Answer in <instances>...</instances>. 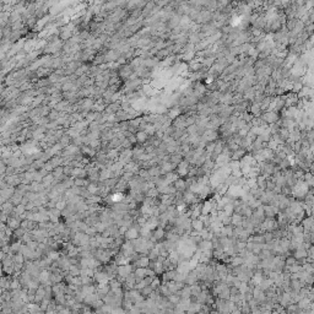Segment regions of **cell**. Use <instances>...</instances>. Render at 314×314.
Listing matches in <instances>:
<instances>
[{
  "instance_id": "cell-5",
  "label": "cell",
  "mask_w": 314,
  "mask_h": 314,
  "mask_svg": "<svg viewBox=\"0 0 314 314\" xmlns=\"http://www.w3.org/2000/svg\"><path fill=\"white\" fill-rule=\"evenodd\" d=\"M124 198H125V197H124L123 192H118V190H117L114 194H112V195L109 197V200H110L112 203H114V204H115V203H120V201H123V200H124Z\"/></svg>"
},
{
  "instance_id": "cell-7",
  "label": "cell",
  "mask_w": 314,
  "mask_h": 314,
  "mask_svg": "<svg viewBox=\"0 0 314 314\" xmlns=\"http://www.w3.org/2000/svg\"><path fill=\"white\" fill-rule=\"evenodd\" d=\"M163 234H165V231L162 229V228H156L155 229V232L152 233V237H151V240L152 242H157V240H160V239H162V237H163Z\"/></svg>"
},
{
  "instance_id": "cell-4",
  "label": "cell",
  "mask_w": 314,
  "mask_h": 314,
  "mask_svg": "<svg viewBox=\"0 0 314 314\" xmlns=\"http://www.w3.org/2000/svg\"><path fill=\"white\" fill-rule=\"evenodd\" d=\"M135 136H136L137 142H140V144H145V142L149 140V134H147L145 130H139V131L135 134Z\"/></svg>"
},
{
  "instance_id": "cell-15",
  "label": "cell",
  "mask_w": 314,
  "mask_h": 314,
  "mask_svg": "<svg viewBox=\"0 0 314 314\" xmlns=\"http://www.w3.org/2000/svg\"><path fill=\"white\" fill-rule=\"evenodd\" d=\"M149 172H150V176H151V177H158V176H160V173H161V172H160V169H158L157 167H152V168H150V169H149Z\"/></svg>"
},
{
  "instance_id": "cell-8",
  "label": "cell",
  "mask_w": 314,
  "mask_h": 314,
  "mask_svg": "<svg viewBox=\"0 0 314 314\" xmlns=\"http://www.w3.org/2000/svg\"><path fill=\"white\" fill-rule=\"evenodd\" d=\"M87 190L90 192L91 195H96V194H98V192H100V187H98L95 182H91V183L87 185Z\"/></svg>"
},
{
  "instance_id": "cell-12",
  "label": "cell",
  "mask_w": 314,
  "mask_h": 314,
  "mask_svg": "<svg viewBox=\"0 0 314 314\" xmlns=\"http://www.w3.org/2000/svg\"><path fill=\"white\" fill-rule=\"evenodd\" d=\"M21 248H22V244H21V243H12V244L10 245V249H11L12 253H18V252H21Z\"/></svg>"
},
{
  "instance_id": "cell-9",
  "label": "cell",
  "mask_w": 314,
  "mask_h": 314,
  "mask_svg": "<svg viewBox=\"0 0 314 314\" xmlns=\"http://www.w3.org/2000/svg\"><path fill=\"white\" fill-rule=\"evenodd\" d=\"M89 184H90V182L86 179H81V178L74 179V185H76V187H87Z\"/></svg>"
},
{
  "instance_id": "cell-10",
  "label": "cell",
  "mask_w": 314,
  "mask_h": 314,
  "mask_svg": "<svg viewBox=\"0 0 314 314\" xmlns=\"http://www.w3.org/2000/svg\"><path fill=\"white\" fill-rule=\"evenodd\" d=\"M21 281L20 279H14L11 282H10V290H18L21 287Z\"/></svg>"
},
{
  "instance_id": "cell-6",
  "label": "cell",
  "mask_w": 314,
  "mask_h": 314,
  "mask_svg": "<svg viewBox=\"0 0 314 314\" xmlns=\"http://www.w3.org/2000/svg\"><path fill=\"white\" fill-rule=\"evenodd\" d=\"M113 177V171L109 168H105V169H102L101 171V173H100V181L101 182H103V181H107V179H109V178H112Z\"/></svg>"
},
{
  "instance_id": "cell-1",
  "label": "cell",
  "mask_w": 314,
  "mask_h": 314,
  "mask_svg": "<svg viewBox=\"0 0 314 314\" xmlns=\"http://www.w3.org/2000/svg\"><path fill=\"white\" fill-rule=\"evenodd\" d=\"M134 270V268L131 266V264H123V265H119L118 269H117V274L123 276V277H126L129 274H131Z\"/></svg>"
},
{
  "instance_id": "cell-17",
  "label": "cell",
  "mask_w": 314,
  "mask_h": 314,
  "mask_svg": "<svg viewBox=\"0 0 314 314\" xmlns=\"http://www.w3.org/2000/svg\"><path fill=\"white\" fill-rule=\"evenodd\" d=\"M166 181H167V183H171V182H173V181H176L177 179V176L176 174H173V173H168L167 176H166V178H165Z\"/></svg>"
},
{
  "instance_id": "cell-3",
  "label": "cell",
  "mask_w": 314,
  "mask_h": 314,
  "mask_svg": "<svg viewBox=\"0 0 314 314\" xmlns=\"http://www.w3.org/2000/svg\"><path fill=\"white\" fill-rule=\"evenodd\" d=\"M150 263H151V260L149 256H140L134 264L136 265V268H149Z\"/></svg>"
},
{
  "instance_id": "cell-16",
  "label": "cell",
  "mask_w": 314,
  "mask_h": 314,
  "mask_svg": "<svg viewBox=\"0 0 314 314\" xmlns=\"http://www.w3.org/2000/svg\"><path fill=\"white\" fill-rule=\"evenodd\" d=\"M48 256H49L52 260H55V261L59 260V253H58V252H49V253H48Z\"/></svg>"
},
{
  "instance_id": "cell-11",
  "label": "cell",
  "mask_w": 314,
  "mask_h": 314,
  "mask_svg": "<svg viewBox=\"0 0 314 314\" xmlns=\"http://www.w3.org/2000/svg\"><path fill=\"white\" fill-rule=\"evenodd\" d=\"M135 275H136L137 277H141V279L146 277V268H136Z\"/></svg>"
},
{
  "instance_id": "cell-18",
  "label": "cell",
  "mask_w": 314,
  "mask_h": 314,
  "mask_svg": "<svg viewBox=\"0 0 314 314\" xmlns=\"http://www.w3.org/2000/svg\"><path fill=\"white\" fill-rule=\"evenodd\" d=\"M151 287L153 288V290H156L157 287H160V280L155 276V279H153V281H152V284H151Z\"/></svg>"
},
{
  "instance_id": "cell-13",
  "label": "cell",
  "mask_w": 314,
  "mask_h": 314,
  "mask_svg": "<svg viewBox=\"0 0 314 314\" xmlns=\"http://www.w3.org/2000/svg\"><path fill=\"white\" fill-rule=\"evenodd\" d=\"M62 281V275L59 274H52L50 272V282L52 284H58Z\"/></svg>"
},
{
  "instance_id": "cell-2",
  "label": "cell",
  "mask_w": 314,
  "mask_h": 314,
  "mask_svg": "<svg viewBox=\"0 0 314 314\" xmlns=\"http://www.w3.org/2000/svg\"><path fill=\"white\" fill-rule=\"evenodd\" d=\"M125 238L128 239V240H133V239H135V238H139V236H140V232H139V228L137 227H130L126 232H125Z\"/></svg>"
},
{
  "instance_id": "cell-14",
  "label": "cell",
  "mask_w": 314,
  "mask_h": 314,
  "mask_svg": "<svg viewBox=\"0 0 314 314\" xmlns=\"http://www.w3.org/2000/svg\"><path fill=\"white\" fill-rule=\"evenodd\" d=\"M158 193H160V192H158V189L155 187V188H151V189H150V190L146 193V197H150V198H156V197L158 195Z\"/></svg>"
}]
</instances>
